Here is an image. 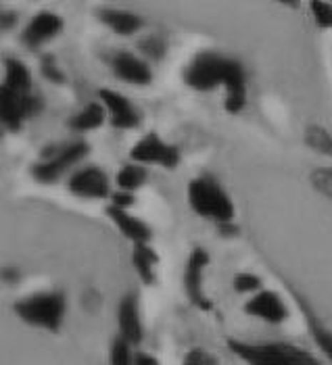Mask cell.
Returning <instances> with one entry per match:
<instances>
[{
    "label": "cell",
    "instance_id": "1",
    "mask_svg": "<svg viewBox=\"0 0 332 365\" xmlns=\"http://www.w3.org/2000/svg\"><path fill=\"white\" fill-rule=\"evenodd\" d=\"M184 82L193 90L207 92L223 86V107L228 113H241L247 103L245 69L238 61L218 53H198L184 69Z\"/></svg>",
    "mask_w": 332,
    "mask_h": 365
},
{
    "label": "cell",
    "instance_id": "2",
    "mask_svg": "<svg viewBox=\"0 0 332 365\" xmlns=\"http://www.w3.org/2000/svg\"><path fill=\"white\" fill-rule=\"evenodd\" d=\"M230 351L247 365H322L311 353L291 342L230 340Z\"/></svg>",
    "mask_w": 332,
    "mask_h": 365
},
{
    "label": "cell",
    "instance_id": "3",
    "mask_svg": "<svg viewBox=\"0 0 332 365\" xmlns=\"http://www.w3.org/2000/svg\"><path fill=\"white\" fill-rule=\"evenodd\" d=\"M13 311L28 326L56 332L63 326L67 313V299L59 290H42L19 299Z\"/></svg>",
    "mask_w": 332,
    "mask_h": 365
},
{
    "label": "cell",
    "instance_id": "4",
    "mask_svg": "<svg viewBox=\"0 0 332 365\" xmlns=\"http://www.w3.org/2000/svg\"><path fill=\"white\" fill-rule=\"evenodd\" d=\"M188 202L203 220L220 225L232 224L234 220V202L213 175H201L188 184Z\"/></svg>",
    "mask_w": 332,
    "mask_h": 365
},
{
    "label": "cell",
    "instance_id": "5",
    "mask_svg": "<svg viewBox=\"0 0 332 365\" xmlns=\"http://www.w3.org/2000/svg\"><path fill=\"white\" fill-rule=\"evenodd\" d=\"M88 153H90V146L84 140H74L61 144V146H53L31 168V173L38 182L53 184L56 180H61L65 173H69L76 165H80Z\"/></svg>",
    "mask_w": 332,
    "mask_h": 365
},
{
    "label": "cell",
    "instance_id": "6",
    "mask_svg": "<svg viewBox=\"0 0 332 365\" xmlns=\"http://www.w3.org/2000/svg\"><path fill=\"white\" fill-rule=\"evenodd\" d=\"M42 111V98L34 92H17L0 84V128L6 132H19L21 125Z\"/></svg>",
    "mask_w": 332,
    "mask_h": 365
},
{
    "label": "cell",
    "instance_id": "7",
    "mask_svg": "<svg viewBox=\"0 0 332 365\" xmlns=\"http://www.w3.org/2000/svg\"><path fill=\"white\" fill-rule=\"evenodd\" d=\"M130 157L134 163H140V165H159L166 169H173L180 163L178 148L161 140L157 134H146L144 138H140L132 146Z\"/></svg>",
    "mask_w": 332,
    "mask_h": 365
},
{
    "label": "cell",
    "instance_id": "8",
    "mask_svg": "<svg viewBox=\"0 0 332 365\" xmlns=\"http://www.w3.org/2000/svg\"><path fill=\"white\" fill-rule=\"evenodd\" d=\"M67 188L71 195L80 198L101 200V198L111 197L109 175L96 165H88V168L74 171L67 182Z\"/></svg>",
    "mask_w": 332,
    "mask_h": 365
},
{
    "label": "cell",
    "instance_id": "9",
    "mask_svg": "<svg viewBox=\"0 0 332 365\" xmlns=\"http://www.w3.org/2000/svg\"><path fill=\"white\" fill-rule=\"evenodd\" d=\"M207 265H209L207 251L194 249L191 257H188V261H186V267H184V290H186V297H188V301L193 305L205 311L211 309V301L207 299V294L203 290V274H205Z\"/></svg>",
    "mask_w": 332,
    "mask_h": 365
},
{
    "label": "cell",
    "instance_id": "10",
    "mask_svg": "<svg viewBox=\"0 0 332 365\" xmlns=\"http://www.w3.org/2000/svg\"><path fill=\"white\" fill-rule=\"evenodd\" d=\"M63 19L53 13V11H40L28 21V26L21 31V42L28 48H40L55 40L56 36L63 31Z\"/></svg>",
    "mask_w": 332,
    "mask_h": 365
},
{
    "label": "cell",
    "instance_id": "11",
    "mask_svg": "<svg viewBox=\"0 0 332 365\" xmlns=\"http://www.w3.org/2000/svg\"><path fill=\"white\" fill-rule=\"evenodd\" d=\"M99 98L107 111L111 125L117 128V130H134L139 128L140 123V113L136 111V107L119 92L109 90V88H103L99 90Z\"/></svg>",
    "mask_w": 332,
    "mask_h": 365
},
{
    "label": "cell",
    "instance_id": "12",
    "mask_svg": "<svg viewBox=\"0 0 332 365\" xmlns=\"http://www.w3.org/2000/svg\"><path fill=\"white\" fill-rule=\"evenodd\" d=\"M245 313L251 317L263 319L268 324H282L288 317V309L280 294L274 290H259L251 297L245 305Z\"/></svg>",
    "mask_w": 332,
    "mask_h": 365
},
{
    "label": "cell",
    "instance_id": "13",
    "mask_svg": "<svg viewBox=\"0 0 332 365\" xmlns=\"http://www.w3.org/2000/svg\"><path fill=\"white\" fill-rule=\"evenodd\" d=\"M111 67H113V73L128 82V84L134 86H146L153 80V73L149 69V65L140 58V56L132 55V53H115L111 58Z\"/></svg>",
    "mask_w": 332,
    "mask_h": 365
},
{
    "label": "cell",
    "instance_id": "14",
    "mask_svg": "<svg viewBox=\"0 0 332 365\" xmlns=\"http://www.w3.org/2000/svg\"><path fill=\"white\" fill-rule=\"evenodd\" d=\"M117 326H119V336L126 338L130 344H140V340H142V319H140V307L136 294L130 292L119 301Z\"/></svg>",
    "mask_w": 332,
    "mask_h": 365
},
{
    "label": "cell",
    "instance_id": "15",
    "mask_svg": "<svg viewBox=\"0 0 332 365\" xmlns=\"http://www.w3.org/2000/svg\"><path fill=\"white\" fill-rule=\"evenodd\" d=\"M111 222L117 225V230L128 238L132 240L134 245H142V242H149L151 240V227L144 224L142 220H139L136 215H132L128 209H117V207H111L107 209Z\"/></svg>",
    "mask_w": 332,
    "mask_h": 365
},
{
    "label": "cell",
    "instance_id": "16",
    "mask_svg": "<svg viewBox=\"0 0 332 365\" xmlns=\"http://www.w3.org/2000/svg\"><path fill=\"white\" fill-rule=\"evenodd\" d=\"M99 19L119 36H132L144 26L142 17H139L136 13L124 11V9H111V6L99 11Z\"/></svg>",
    "mask_w": 332,
    "mask_h": 365
},
{
    "label": "cell",
    "instance_id": "17",
    "mask_svg": "<svg viewBox=\"0 0 332 365\" xmlns=\"http://www.w3.org/2000/svg\"><path fill=\"white\" fill-rule=\"evenodd\" d=\"M105 119H107V111H105L103 103H90L69 119V128L78 134H86V132L101 128L105 123Z\"/></svg>",
    "mask_w": 332,
    "mask_h": 365
},
{
    "label": "cell",
    "instance_id": "18",
    "mask_svg": "<svg viewBox=\"0 0 332 365\" xmlns=\"http://www.w3.org/2000/svg\"><path fill=\"white\" fill-rule=\"evenodd\" d=\"M159 257L151 249L149 242L134 245V253H132V265L140 276V280L144 284H153L155 282V265H157Z\"/></svg>",
    "mask_w": 332,
    "mask_h": 365
},
{
    "label": "cell",
    "instance_id": "19",
    "mask_svg": "<svg viewBox=\"0 0 332 365\" xmlns=\"http://www.w3.org/2000/svg\"><path fill=\"white\" fill-rule=\"evenodd\" d=\"M4 86L17 90V92H31V78L29 69L19 58H6L4 61Z\"/></svg>",
    "mask_w": 332,
    "mask_h": 365
},
{
    "label": "cell",
    "instance_id": "20",
    "mask_svg": "<svg viewBox=\"0 0 332 365\" xmlns=\"http://www.w3.org/2000/svg\"><path fill=\"white\" fill-rule=\"evenodd\" d=\"M146 182V169L140 163H128L117 171V178H115V184H117V190H124V192H136L140 186H144Z\"/></svg>",
    "mask_w": 332,
    "mask_h": 365
},
{
    "label": "cell",
    "instance_id": "21",
    "mask_svg": "<svg viewBox=\"0 0 332 365\" xmlns=\"http://www.w3.org/2000/svg\"><path fill=\"white\" fill-rule=\"evenodd\" d=\"M301 309L305 313V319H307V326H309V332H311V336L316 340V344H318V349L328 357V361L332 364V330L328 326H324L318 317H313L311 315V311L305 307L303 303H301Z\"/></svg>",
    "mask_w": 332,
    "mask_h": 365
},
{
    "label": "cell",
    "instance_id": "22",
    "mask_svg": "<svg viewBox=\"0 0 332 365\" xmlns=\"http://www.w3.org/2000/svg\"><path fill=\"white\" fill-rule=\"evenodd\" d=\"M305 144L316 150L318 155H324V157H332V134L322 128V125H307L305 130Z\"/></svg>",
    "mask_w": 332,
    "mask_h": 365
},
{
    "label": "cell",
    "instance_id": "23",
    "mask_svg": "<svg viewBox=\"0 0 332 365\" xmlns=\"http://www.w3.org/2000/svg\"><path fill=\"white\" fill-rule=\"evenodd\" d=\"M132 346L126 338L117 336L111 342L109 349V365H132L134 364V353H132Z\"/></svg>",
    "mask_w": 332,
    "mask_h": 365
},
{
    "label": "cell",
    "instance_id": "24",
    "mask_svg": "<svg viewBox=\"0 0 332 365\" xmlns=\"http://www.w3.org/2000/svg\"><path fill=\"white\" fill-rule=\"evenodd\" d=\"M311 15L316 19V24L322 29L332 28V2L331 0H311L309 2Z\"/></svg>",
    "mask_w": 332,
    "mask_h": 365
},
{
    "label": "cell",
    "instance_id": "25",
    "mask_svg": "<svg viewBox=\"0 0 332 365\" xmlns=\"http://www.w3.org/2000/svg\"><path fill=\"white\" fill-rule=\"evenodd\" d=\"M309 182L320 195L332 198V168H318L311 171Z\"/></svg>",
    "mask_w": 332,
    "mask_h": 365
},
{
    "label": "cell",
    "instance_id": "26",
    "mask_svg": "<svg viewBox=\"0 0 332 365\" xmlns=\"http://www.w3.org/2000/svg\"><path fill=\"white\" fill-rule=\"evenodd\" d=\"M234 290L236 292H259L261 290V278L251 274V272H241L234 276Z\"/></svg>",
    "mask_w": 332,
    "mask_h": 365
},
{
    "label": "cell",
    "instance_id": "27",
    "mask_svg": "<svg viewBox=\"0 0 332 365\" xmlns=\"http://www.w3.org/2000/svg\"><path fill=\"white\" fill-rule=\"evenodd\" d=\"M140 51L146 56H151V58H161L164 53H166V44L157 36H149V38H144L140 42Z\"/></svg>",
    "mask_w": 332,
    "mask_h": 365
},
{
    "label": "cell",
    "instance_id": "28",
    "mask_svg": "<svg viewBox=\"0 0 332 365\" xmlns=\"http://www.w3.org/2000/svg\"><path fill=\"white\" fill-rule=\"evenodd\" d=\"M182 365H218V359L211 353L203 351V349H193V351L186 353Z\"/></svg>",
    "mask_w": 332,
    "mask_h": 365
},
{
    "label": "cell",
    "instance_id": "29",
    "mask_svg": "<svg viewBox=\"0 0 332 365\" xmlns=\"http://www.w3.org/2000/svg\"><path fill=\"white\" fill-rule=\"evenodd\" d=\"M42 73H44V78H49V80L55 82V84H61V82L65 80V76L61 73V69L56 67L55 61H53L51 56L42 61Z\"/></svg>",
    "mask_w": 332,
    "mask_h": 365
},
{
    "label": "cell",
    "instance_id": "30",
    "mask_svg": "<svg viewBox=\"0 0 332 365\" xmlns=\"http://www.w3.org/2000/svg\"><path fill=\"white\" fill-rule=\"evenodd\" d=\"M134 202V195L132 192H124V190H117L111 195V207H117V209H130Z\"/></svg>",
    "mask_w": 332,
    "mask_h": 365
},
{
    "label": "cell",
    "instance_id": "31",
    "mask_svg": "<svg viewBox=\"0 0 332 365\" xmlns=\"http://www.w3.org/2000/svg\"><path fill=\"white\" fill-rule=\"evenodd\" d=\"M17 26V13L0 6V31H9Z\"/></svg>",
    "mask_w": 332,
    "mask_h": 365
},
{
    "label": "cell",
    "instance_id": "32",
    "mask_svg": "<svg viewBox=\"0 0 332 365\" xmlns=\"http://www.w3.org/2000/svg\"><path fill=\"white\" fill-rule=\"evenodd\" d=\"M132 365H159V361L153 355H149V353H136Z\"/></svg>",
    "mask_w": 332,
    "mask_h": 365
},
{
    "label": "cell",
    "instance_id": "33",
    "mask_svg": "<svg viewBox=\"0 0 332 365\" xmlns=\"http://www.w3.org/2000/svg\"><path fill=\"white\" fill-rule=\"evenodd\" d=\"M2 278L4 280H17V272L15 269H2Z\"/></svg>",
    "mask_w": 332,
    "mask_h": 365
},
{
    "label": "cell",
    "instance_id": "34",
    "mask_svg": "<svg viewBox=\"0 0 332 365\" xmlns=\"http://www.w3.org/2000/svg\"><path fill=\"white\" fill-rule=\"evenodd\" d=\"M278 2H280V4H284V6H293V9H297L301 0H278Z\"/></svg>",
    "mask_w": 332,
    "mask_h": 365
}]
</instances>
